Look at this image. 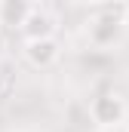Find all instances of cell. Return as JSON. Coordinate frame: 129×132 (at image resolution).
<instances>
[{"label": "cell", "mask_w": 129, "mask_h": 132, "mask_svg": "<svg viewBox=\"0 0 129 132\" xmlns=\"http://www.w3.org/2000/svg\"><path fill=\"white\" fill-rule=\"evenodd\" d=\"M120 34H123V12L120 9H98L89 19V43L98 49L117 43Z\"/></svg>", "instance_id": "1"}, {"label": "cell", "mask_w": 129, "mask_h": 132, "mask_svg": "<svg viewBox=\"0 0 129 132\" xmlns=\"http://www.w3.org/2000/svg\"><path fill=\"white\" fill-rule=\"evenodd\" d=\"M89 117L95 120L101 129L120 126L126 120V101L120 98L117 92H98L95 98L89 101Z\"/></svg>", "instance_id": "2"}, {"label": "cell", "mask_w": 129, "mask_h": 132, "mask_svg": "<svg viewBox=\"0 0 129 132\" xmlns=\"http://www.w3.org/2000/svg\"><path fill=\"white\" fill-rule=\"evenodd\" d=\"M59 55H62V49H59V40H55V37L25 40V62H28L31 68L46 71V68H52L55 62H59Z\"/></svg>", "instance_id": "3"}, {"label": "cell", "mask_w": 129, "mask_h": 132, "mask_svg": "<svg viewBox=\"0 0 129 132\" xmlns=\"http://www.w3.org/2000/svg\"><path fill=\"white\" fill-rule=\"evenodd\" d=\"M31 12H34L31 0H0V31H22Z\"/></svg>", "instance_id": "4"}, {"label": "cell", "mask_w": 129, "mask_h": 132, "mask_svg": "<svg viewBox=\"0 0 129 132\" xmlns=\"http://www.w3.org/2000/svg\"><path fill=\"white\" fill-rule=\"evenodd\" d=\"M22 37L25 40H37V37H52V19L46 15V12H40V9H34L31 15H28V22L22 25Z\"/></svg>", "instance_id": "5"}, {"label": "cell", "mask_w": 129, "mask_h": 132, "mask_svg": "<svg viewBox=\"0 0 129 132\" xmlns=\"http://www.w3.org/2000/svg\"><path fill=\"white\" fill-rule=\"evenodd\" d=\"M12 86H15V80L9 77V71H0V98H6Z\"/></svg>", "instance_id": "6"}, {"label": "cell", "mask_w": 129, "mask_h": 132, "mask_svg": "<svg viewBox=\"0 0 129 132\" xmlns=\"http://www.w3.org/2000/svg\"><path fill=\"white\" fill-rule=\"evenodd\" d=\"M71 3H77V6H92V3H98V0H71Z\"/></svg>", "instance_id": "7"}, {"label": "cell", "mask_w": 129, "mask_h": 132, "mask_svg": "<svg viewBox=\"0 0 129 132\" xmlns=\"http://www.w3.org/2000/svg\"><path fill=\"white\" fill-rule=\"evenodd\" d=\"M3 49H6V34L0 31V55H3Z\"/></svg>", "instance_id": "8"}]
</instances>
